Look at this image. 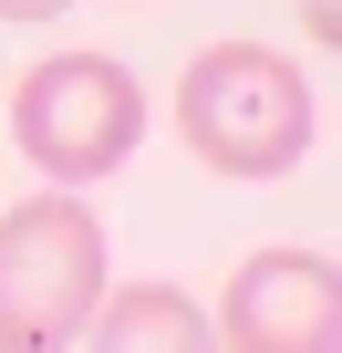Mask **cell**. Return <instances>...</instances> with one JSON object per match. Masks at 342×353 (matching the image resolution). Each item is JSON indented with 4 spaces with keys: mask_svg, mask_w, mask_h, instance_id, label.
<instances>
[{
    "mask_svg": "<svg viewBox=\"0 0 342 353\" xmlns=\"http://www.w3.org/2000/svg\"><path fill=\"white\" fill-rule=\"evenodd\" d=\"M177 135L218 176H290L311 156V83L259 42H208L177 83Z\"/></svg>",
    "mask_w": 342,
    "mask_h": 353,
    "instance_id": "6da1fadb",
    "label": "cell"
},
{
    "mask_svg": "<svg viewBox=\"0 0 342 353\" xmlns=\"http://www.w3.org/2000/svg\"><path fill=\"white\" fill-rule=\"evenodd\" d=\"M104 301V229L83 198H21L0 219V353H63Z\"/></svg>",
    "mask_w": 342,
    "mask_h": 353,
    "instance_id": "7a4b0ae2",
    "label": "cell"
},
{
    "mask_svg": "<svg viewBox=\"0 0 342 353\" xmlns=\"http://www.w3.org/2000/svg\"><path fill=\"white\" fill-rule=\"evenodd\" d=\"M11 135L42 176H63V188H94V176H114L145 135V94L125 63L104 52H52L11 83Z\"/></svg>",
    "mask_w": 342,
    "mask_h": 353,
    "instance_id": "3957f363",
    "label": "cell"
},
{
    "mask_svg": "<svg viewBox=\"0 0 342 353\" xmlns=\"http://www.w3.org/2000/svg\"><path fill=\"white\" fill-rule=\"evenodd\" d=\"M208 332L218 353H342V281L321 250H249Z\"/></svg>",
    "mask_w": 342,
    "mask_h": 353,
    "instance_id": "277c9868",
    "label": "cell"
},
{
    "mask_svg": "<svg viewBox=\"0 0 342 353\" xmlns=\"http://www.w3.org/2000/svg\"><path fill=\"white\" fill-rule=\"evenodd\" d=\"M83 353H218V332H208V312L177 281H125V291L94 301Z\"/></svg>",
    "mask_w": 342,
    "mask_h": 353,
    "instance_id": "5b68a950",
    "label": "cell"
},
{
    "mask_svg": "<svg viewBox=\"0 0 342 353\" xmlns=\"http://www.w3.org/2000/svg\"><path fill=\"white\" fill-rule=\"evenodd\" d=\"M63 0H0V21H52Z\"/></svg>",
    "mask_w": 342,
    "mask_h": 353,
    "instance_id": "8992f818",
    "label": "cell"
}]
</instances>
